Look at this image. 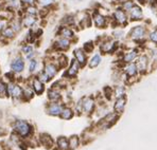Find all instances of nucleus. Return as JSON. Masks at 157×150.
<instances>
[{
	"instance_id": "nucleus-1",
	"label": "nucleus",
	"mask_w": 157,
	"mask_h": 150,
	"mask_svg": "<svg viewBox=\"0 0 157 150\" xmlns=\"http://www.w3.org/2000/svg\"><path fill=\"white\" fill-rule=\"evenodd\" d=\"M145 37H147V27L142 24L132 27L130 33H128V38L134 41H141Z\"/></svg>"
},
{
	"instance_id": "nucleus-2",
	"label": "nucleus",
	"mask_w": 157,
	"mask_h": 150,
	"mask_svg": "<svg viewBox=\"0 0 157 150\" xmlns=\"http://www.w3.org/2000/svg\"><path fill=\"white\" fill-rule=\"evenodd\" d=\"M113 19H114V21L116 22V24L118 25H125V24H128L130 18H128V12H125L121 6H119V8H117L116 10L114 11Z\"/></svg>"
},
{
	"instance_id": "nucleus-3",
	"label": "nucleus",
	"mask_w": 157,
	"mask_h": 150,
	"mask_svg": "<svg viewBox=\"0 0 157 150\" xmlns=\"http://www.w3.org/2000/svg\"><path fill=\"white\" fill-rule=\"evenodd\" d=\"M128 14V18H130L131 21H139V20H141L142 17H144L142 8L139 4H135Z\"/></svg>"
},
{
	"instance_id": "nucleus-4",
	"label": "nucleus",
	"mask_w": 157,
	"mask_h": 150,
	"mask_svg": "<svg viewBox=\"0 0 157 150\" xmlns=\"http://www.w3.org/2000/svg\"><path fill=\"white\" fill-rule=\"evenodd\" d=\"M91 19L94 24L99 29H103V27H106V25H107V18L99 12H94L92 14Z\"/></svg>"
},
{
	"instance_id": "nucleus-5",
	"label": "nucleus",
	"mask_w": 157,
	"mask_h": 150,
	"mask_svg": "<svg viewBox=\"0 0 157 150\" xmlns=\"http://www.w3.org/2000/svg\"><path fill=\"white\" fill-rule=\"evenodd\" d=\"M117 42L112 38H107L100 43V50L103 53H113L116 49Z\"/></svg>"
},
{
	"instance_id": "nucleus-6",
	"label": "nucleus",
	"mask_w": 157,
	"mask_h": 150,
	"mask_svg": "<svg viewBox=\"0 0 157 150\" xmlns=\"http://www.w3.org/2000/svg\"><path fill=\"white\" fill-rule=\"evenodd\" d=\"M14 129H15L16 131H17L18 133H19L20 135H22V137H26V135L29 134L30 132V126L28 125V123L24 121H17L15 123V125H14Z\"/></svg>"
},
{
	"instance_id": "nucleus-7",
	"label": "nucleus",
	"mask_w": 157,
	"mask_h": 150,
	"mask_svg": "<svg viewBox=\"0 0 157 150\" xmlns=\"http://www.w3.org/2000/svg\"><path fill=\"white\" fill-rule=\"evenodd\" d=\"M147 64H149V58L147 55H140L137 57V61H136V66H137L138 72L144 73L147 69Z\"/></svg>"
},
{
	"instance_id": "nucleus-8",
	"label": "nucleus",
	"mask_w": 157,
	"mask_h": 150,
	"mask_svg": "<svg viewBox=\"0 0 157 150\" xmlns=\"http://www.w3.org/2000/svg\"><path fill=\"white\" fill-rule=\"evenodd\" d=\"M70 45H71L70 39L61 37L54 42V48L56 50H59V51H66V50L69 49Z\"/></svg>"
},
{
	"instance_id": "nucleus-9",
	"label": "nucleus",
	"mask_w": 157,
	"mask_h": 150,
	"mask_svg": "<svg viewBox=\"0 0 157 150\" xmlns=\"http://www.w3.org/2000/svg\"><path fill=\"white\" fill-rule=\"evenodd\" d=\"M73 55H75V57L78 60V63L81 64V67H83V66L86 64L87 56H86V53H85L84 49H75V52H73Z\"/></svg>"
},
{
	"instance_id": "nucleus-10",
	"label": "nucleus",
	"mask_w": 157,
	"mask_h": 150,
	"mask_svg": "<svg viewBox=\"0 0 157 150\" xmlns=\"http://www.w3.org/2000/svg\"><path fill=\"white\" fill-rule=\"evenodd\" d=\"M57 34H59V37H64L67 39H72L75 37V32L68 27H61Z\"/></svg>"
},
{
	"instance_id": "nucleus-11",
	"label": "nucleus",
	"mask_w": 157,
	"mask_h": 150,
	"mask_svg": "<svg viewBox=\"0 0 157 150\" xmlns=\"http://www.w3.org/2000/svg\"><path fill=\"white\" fill-rule=\"evenodd\" d=\"M11 68H12V70L14 72H17V73L21 72L25 68V63H24V60H22V58L17 57V58L14 59L12 61V64H11Z\"/></svg>"
},
{
	"instance_id": "nucleus-12",
	"label": "nucleus",
	"mask_w": 157,
	"mask_h": 150,
	"mask_svg": "<svg viewBox=\"0 0 157 150\" xmlns=\"http://www.w3.org/2000/svg\"><path fill=\"white\" fill-rule=\"evenodd\" d=\"M137 57H138L137 50L133 49V50H130V51H128V52L124 53L123 58H122V59H123L124 63L130 64V63H133V61L135 60V59L137 58Z\"/></svg>"
},
{
	"instance_id": "nucleus-13",
	"label": "nucleus",
	"mask_w": 157,
	"mask_h": 150,
	"mask_svg": "<svg viewBox=\"0 0 157 150\" xmlns=\"http://www.w3.org/2000/svg\"><path fill=\"white\" fill-rule=\"evenodd\" d=\"M81 64L78 63L77 59H73L72 61H71V64H70V68L68 69V71H67L66 75L70 76V77H73V76H75L78 74V69H80Z\"/></svg>"
},
{
	"instance_id": "nucleus-14",
	"label": "nucleus",
	"mask_w": 157,
	"mask_h": 150,
	"mask_svg": "<svg viewBox=\"0 0 157 150\" xmlns=\"http://www.w3.org/2000/svg\"><path fill=\"white\" fill-rule=\"evenodd\" d=\"M64 108L62 107V105L59 104H55L53 103L48 107V113L51 115H61L62 111H63Z\"/></svg>"
},
{
	"instance_id": "nucleus-15",
	"label": "nucleus",
	"mask_w": 157,
	"mask_h": 150,
	"mask_svg": "<svg viewBox=\"0 0 157 150\" xmlns=\"http://www.w3.org/2000/svg\"><path fill=\"white\" fill-rule=\"evenodd\" d=\"M126 101L124 97H119L116 100V103L114 105V110L117 113H121L124 110V107H125Z\"/></svg>"
},
{
	"instance_id": "nucleus-16",
	"label": "nucleus",
	"mask_w": 157,
	"mask_h": 150,
	"mask_svg": "<svg viewBox=\"0 0 157 150\" xmlns=\"http://www.w3.org/2000/svg\"><path fill=\"white\" fill-rule=\"evenodd\" d=\"M94 107V101L92 98H84L83 101V111L86 113H90Z\"/></svg>"
},
{
	"instance_id": "nucleus-17",
	"label": "nucleus",
	"mask_w": 157,
	"mask_h": 150,
	"mask_svg": "<svg viewBox=\"0 0 157 150\" xmlns=\"http://www.w3.org/2000/svg\"><path fill=\"white\" fill-rule=\"evenodd\" d=\"M36 22V17L33 15H28L26 17H24V19H22V25L24 27H33L34 24H35Z\"/></svg>"
},
{
	"instance_id": "nucleus-18",
	"label": "nucleus",
	"mask_w": 157,
	"mask_h": 150,
	"mask_svg": "<svg viewBox=\"0 0 157 150\" xmlns=\"http://www.w3.org/2000/svg\"><path fill=\"white\" fill-rule=\"evenodd\" d=\"M45 72L47 73V75L49 76L50 78H52L53 76L57 73V67L55 66L54 64H47L45 67Z\"/></svg>"
},
{
	"instance_id": "nucleus-19",
	"label": "nucleus",
	"mask_w": 157,
	"mask_h": 150,
	"mask_svg": "<svg viewBox=\"0 0 157 150\" xmlns=\"http://www.w3.org/2000/svg\"><path fill=\"white\" fill-rule=\"evenodd\" d=\"M125 73L130 76V77H133V76H135L136 74H137L138 69H137L136 64H134V63L128 64V66L125 67Z\"/></svg>"
},
{
	"instance_id": "nucleus-20",
	"label": "nucleus",
	"mask_w": 157,
	"mask_h": 150,
	"mask_svg": "<svg viewBox=\"0 0 157 150\" xmlns=\"http://www.w3.org/2000/svg\"><path fill=\"white\" fill-rule=\"evenodd\" d=\"M32 86H33L34 91H35L37 94L43 93V91H44V85H43V82H41V80L39 79V78H34L33 82H32Z\"/></svg>"
},
{
	"instance_id": "nucleus-21",
	"label": "nucleus",
	"mask_w": 157,
	"mask_h": 150,
	"mask_svg": "<svg viewBox=\"0 0 157 150\" xmlns=\"http://www.w3.org/2000/svg\"><path fill=\"white\" fill-rule=\"evenodd\" d=\"M101 60H102V58H101V55L100 54H94V56L91 57L90 60H89V63H88L89 68L94 69V68H96V67H98L99 64H101Z\"/></svg>"
},
{
	"instance_id": "nucleus-22",
	"label": "nucleus",
	"mask_w": 157,
	"mask_h": 150,
	"mask_svg": "<svg viewBox=\"0 0 157 150\" xmlns=\"http://www.w3.org/2000/svg\"><path fill=\"white\" fill-rule=\"evenodd\" d=\"M22 94H24V92H22L21 88H20L19 86H14L13 85L12 91H11L10 95H12L13 97H15V98H18V97H20Z\"/></svg>"
},
{
	"instance_id": "nucleus-23",
	"label": "nucleus",
	"mask_w": 157,
	"mask_h": 150,
	"mask_svg": "<svg viewBox=\"0 0 157 150\" xmlns=\"http://www.w3.org/2000/svg\"><path fill=\"white\" fill-rule=\"evenodd\" d=\"M134 5H135V3H134L133 0H124L123 2H121V8L128 13L130 12L131 9L133 8Z\"/></svg>"
},
{
	"instance_id": "nucleus-24",
	"label": "nucleus",
	"mask_w": 157,
	"mask_h": 150,
	"mask_svg": "<svg viewBox=\"0 0 157 150\" xmlns=\"http://www.w3.org/2000/svg\"><path fill=\"white\" fill-rule=\"evenodd\" d=\"M15 33L16 32L14 31L11 27H4V30L2 31V36L6 38H13L15 36Z\"/></svg>"
},
{
	"instance_id": "nucleus-25",
	"label": "nucleus",
	"mask_w": 157,
	"mask_h": 150,
	"mask_svg": "<svg viewBox=\"0 0 157 150\" xmlns=\"http://www.w3.org/2000/svg\"><path fill=\"white\" fill-rule=\"evenodd\" d=\"M48 97H49L50 101H55L59 100V97H61V94H59V92L56 91L55 89H52V90H50V91L48 92Z\"/></svg>"
},
{
	"instance_id": "nucleus-26",
	"label": "nucleus",
	"mask_w": 157,
	"mask_h": 150,
	"mask_svg": "<svg viewBox=\"0 0 157 150\" xmlns=\"http://www.w3.org/2000/svg\"><path fill=\"white\" fill-rule=\"evenodd\" d=\"M72 115H73L72 110L69 109V108H64L63 111H62V113H61V117L63 119H71V117H72Z\"/></svg>"
},
{
	"instance_id": "nucleus-27",
	"label": "nucleus",
	"mask_w": 157,
	"mask_h": 150,
	"mask_svg": "<svg viewBox=\"0 0 157 150\" xmlns=\"http://www.w3.org/2000/svg\"><path fill=\"white\" fill-rule=\"evenodd\" d=\"M147 37H149L150 41H152L153 43L157 45V27L154 30H152V31L150 32L149 35H147Z\"/></svg>"
},
{
	"instance_id": "nucleus-28",
	"label": "nucleus",
	"mask_w": 157,
	"mask_h": 150,
	"mask_svg": "<svg viewBox=\"0 0 157 150\" xmlns=\"http://www.w3.org/2000/svg\"><path fill=\"white\" fill-rule=\"evenodd\" d=\"M57 144H59V147L62 150H66L67 148H68V146H69L68 142H67V140H66L65 137H59Z\"/></svg>"
},
{
	"instance_id": "nucleus-29",
	"label": "nucleus",
	"mask_w": 157,
	"mask_h": 150,
	"mask_svg": "<svg viewBox=\"0 0 157 150\" xmlns=\"http://www.w3.org/2000/svg\"><path fill=\"white\" fill-rule=\"evenodd\" d=\"M26 13L28 14V15L36 16V15H37V13H38V11H37V9H36L34 5H27Z\"/></svg>"
},
{
	"instance_id": "nucleus-30",
	"label": "nucleus",
	"mask_w": 157,
	"mask_h": 150,
	"mask_svg": "<svg viewBox=\"0 0 157 150\" xmlns=\"http://www.w3.org/2000/svg\"><path fill=\"white\" fill-rule=\"evenodd\" d=\"M124 92H125L124 88L121 87V86H119V87H117L116 89H115V95H116L117 98L123 97V96H124Z\"/></svg>"
},
{
	"instance_id": "nucleus-31",
	"label": "nucleus",
	"mask_w": 157,
	"mask_h": 150,
	"mask_svg": "<svg viewBox=\"0 0 157 150\" xmlns=\"http://www.w3.org/2000/svg\"><path fill=\"white\" fill-rule=\"evenodd\" d=\"M36 2L43 8H47V6H50L51 4H53L54 0H36Z\"/></svg>"
},
{
	"instance_id": "nucleus-32",
	"label": "nucleus",
	"mask_w": 157,
	"mask_h": 150,
	"mask_svg": "<svg viewBox=\"0 0 157 150\" xmlns=\"http://www.w3.org/2000/svg\"><path fill=\"white\" fill-rule=\"evenodd\" d=\"M78 138L77 137H72L70 138V141H69V147L71 149H75L78 147Z\"/></svg>"
},
{
	"instance_id": "nucleus-33",
	"label": "nucleus",
	"mask_w": 157,
	"mask_h": 150,
	"mask_svg": "<svg viewBox=\"0 0 157 150\" xmlns=\"http://www.w3.org/2000/svg\"><path fill=\"white\" fill-rule=\"evenodd\" d=\"M8 4L13 9H18L20 6V2H21L19 0H8Z\"/></svg>"
},
{
	"instance_id": "nucleus-34",
	"label": "nucleus",
	"mask_w": 157,
	"mask_h": 150,
	"mask_svg": "<svg viewBox=\"0 0 157 150\" xmlns=\"http://www.w3.org/2000/svg\"><path fill=\"white\" fill-rule=\"evenodd\" d=\"M21 27H22V24L18 21H14L13 24H11V27H12L15 32H19L20 30H21Z\"/></svg>"
},
{
	"instance_id": "nucleus-35",
	"label": "nucleus",
	"mask_w": 157,
	"mask_h": 150,
	"mask_svg": "<svg viewBox=\"0 0 157 150\" xmlns=\"http://www.w3.org/2000/svg\"><path fill=\"white\" fill-rule=\"evenodd\" d=\"M36 67H37V61H36L34 58L31 59V60H30V64H29L30 72H34V71H35V69H36Z\"/></svg>"
},
{
	"instance_id": "nucleus-36",
	"label": "nucleus",
	"mask_w": 157,
	"mask_h": 150,
	"mask_svg": "<svg viewBox=\"0 0 157 150\" xmlns=\"http://www.w3.org/2000/svg\"><path fill=\"white\" fill-rule=\"evenodd\" d=\"M113 35H114V37H115V38L119 39V38L123 37L124 32L122 31V30H115V31L113 32Z\"/></svg>"
},
{
	"instance_id": "nucleus-37",
	"label": "nucleus",
	"mask_w": 157,
	"mask_h": 150,
	"mask_svg": "<svg viewBox=\"0 0 157 150\" xmlns=\"http://www.w3.org/2000/svg\"><path fill=\"white\" fill-rule=\"evenodd\" d=\"M83 49H84V51L85 52H91L92 50H94V43L91 42H86L84 45V48H83Z\"/></svg>"
},
{
	"instance_id": "nucleus-38",
	"label": "nucleus",
	"mask_w": 157,
	"mask_h": 150,
	"mask_svg": "<svg viewBox=\"0 0 157 150\" xmlns=\"http://www.w3.org/2000/svg\"><path fill=\"white\" fill-rule=\"evenodd\" d=\"M22 52H24L26 55L30 54L31 52H33V47H32V46H30V45L24 46V47H22Z\"/></svg>"
},
{
	"instance_id": "nucleus-39",
	"label": "nucleus",
	"mask_w": 157,
	"mask_h": 150,
	"mask_svg": "<svg viewBox=\"0 0 157 150\" xmlns=\"http://www.w3.org/2000/svg\"><path fill=\"white\" fill-rule=\"evenodd\" d=\"M39 79H40L43 82H49V80H50V77L47 75V73L44 72V73H41V74L39 75Z\"/></svg>"
},
{
	"instance_id": "nucleus-40",
	"label": "nucleus",
	"mask_w": 157,
	"mask_h": 150,
	"mask_svg": "<svg viewBox=\"0 0 157 150\" xmlns=\"http://www.w3.org/2000/svg\"><path fill=\"white\" fill-rule=\"evenodd\" d=\"M6 91H8V88L2 82H0V96H3V94L6 93Z\"/></svg>"
},
{
	"instance_id": "nucleus-41",
	"label": "nucleus",
	"mask_w": 157,
	"mask_h": 150,
	"mask_svg": "<svg viewBox=\"0 0 157 150\" xmlns=\"http://www.w3.org/2000/svg\"><path fill=\"white\" fill-rule=\"evenodd\" d=\"M151 56H152V60L153 61H157V47L154 48V49H152L151 51Z\"/></svg>"
},
{
	"instance_id": "nucleus-42",
	"label": "nucleus",
	"mask_w": 157,
	"mask_h": 150,
	"mask_svg": "<svg viewBox=\"0 0 157 150\" xmlns=\"http://www.w3.org/2000/svg\"><path fill=\"white\" fill-rule=\"evenodd\" d=\"M20 1L26 5H34V3H35V0H20Z\"/></svg>"
},
{
	"instance_id": "nucleus-43",
	"label": "nucleus",
	"mask_w": 157,
	"mask_h": 150,
	"mask_svg": "<svg viewBox=\"0 0 157 150\" xmlns=\"http://www.w3.org/2000/svg\"><path fill=\"white\" fill-rule=\"evenodd\" d=\"M83 101H84V100L78 101V105H77V110H78V112H81L83 110Z\"/></svg>"
},
{
	"instance_id": "nucleus-44",
	"label": "nucleus",
	"mask_w": 157,
	"mask_h": 150,
	"mask_svg": "<svg viewBox=\"0 0 157 150\" xmlns=\"http://www.w3.org/2000/svg\"><path fill=\"white\" fill-rule=\"evenodd\" d=\"M28 96V98H31L32 95H33V92L31 91V90H27V91H25V96Z\"/></svg>"
},
{
	"instance_id": "nucleus-45",
	"label": "nucleus",
	"mask_w": 157,
	"mask_h": 150,
	"mask_svg": "<svg viewBox=\"0 0 157 150\" xmlns=\"http://www.w3.org/2000/svg\"><path fill=\"white\" fill-rule=\"evenodd\" d=\"M3 25H4V22L3 21H0V32H2L4 30Z\"/></svg>"
},
{
	"instance_id": "nucleus-46",
	"label": "nucleus",
	"mask_w": 157,
	"mask_h": 150,
	"mask_svg": "<svg viewBox=\"0 0 157 150\" xmlns=\"http://www.w3.org/2000/svg\"><path fill=\"white\" fill-rule=\"evenodd\" d=\"M137 2H139V3H141V4H144V3H145V1L147 0H136Z\"/></svg>"
},
{
	"instance_id": "nucleus-47",
	"label": "nucleus",
	"mask_w": 157,
	"mask_h": 150,
	"mask_svg": "<svg viewBox=\"0 0 157 150\" xmlns=\"http://www.w3.org/2000/svg\"><path fill=\"white\" fill-rule=\"evenodd\" d=\"M118 1H119V2H120V3H121V2H123V1H124V0H118Z\"/></svg>"
},
{
	"instance_id": "nucleus-48",
	"label": "nucleus",
	"mask_w": 157,
	"mask_h": 150,
	"mask_svg": "<svg viewBox=\"0 0 157 150\" xmlns=\"http://www.w3.org/2000/svg\"><path fill=\"white\" fill-rule=\"evenodd\" d=\"M2 132H3V131H2V129H0V134H1Z\"/></svg>"
},
{
	"instance_id": "nucleus-49",
	"label": "nucleus",
	"mask_w": 157,
	"mask_h": 150,
	"mask_svg": "<svg viewBox=\"0 0 157 150\" xmlns=\"http://www.w3.org/2000/svg\"><path fill=\"white\" fill-rule=\"evenodd\" d=\"M155 4H156V6H157V0H155Z\"/></svg>"
}]
</instances>
